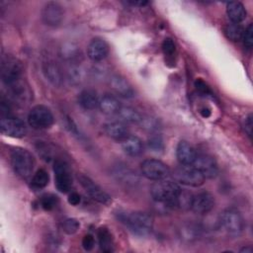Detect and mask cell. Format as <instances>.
I'll return each mask as SVG.
<instances>
[{"mask_svg": "<svg viewBox=\"0 0 253 253\" xmlns=\"http://www.w3.org/2000/svg\"><path fill=\"white\" fill-rule=\"evenodd\" d=\"M23 71L21 61L13 55L6 54L1 58V77L3 82L7 85L19 78Z\"/></svg>", "mask_w": 253, "mask_h": 253, "instance_id": "8992f818", "label": "cell"}, {"mask_svg": "<svg viewBox=\"0 0 253 253\" xmlns=\"http://www.w3.org/2000/svg\"><path fill=\"white\" fill-rule=\"evenodd\" d=\"M175 181L191 187H199L204 184L205 177L191 165H183L176 168L173 172Z\"/></svg>", "mask_w": 253, "mask_h": 253, "instance_id": "5b68a950", "label": "cell"}, {"mask_svg": "<svg viewBox=\"0 0 253 253\" xmlns=\"http://www.w3.org/2000/svg\"><path fill=\"white\" fill-rule=\"evenodd\" d=\"M63 16V8L57 2H47L42 9V20L50 27L58 26L62 22Z\"/></svg>", "mask_w": 253, "mask_h": 253, "instance_id": "7c38bea8", "label": "cell"}, {"mask_svg": "<svg viewBox=\"0 0 253 253\" xmlns=\"http://www.w3.org/2000/svg\"><path fill=\"white\" fill-rule=\"evenodd\" d=\"M115 175L117 176L118 180H122L125 183H134L136 182V175L131 170L126 167H117L115 170Z\"/></svg>", "mask_w": 253, "mask_h": 253, "instance_id": "f546056e", "label": "cell"}, {"mask_svg": "<svg viewBox=\"0 0 253 253\" xmlns=\"http://www.w3.org/2000/svg\"><path fill=\"white\" fill-rule=\"evenodd\" d=\"M141 173L149 180L160 181L169 176L170 170L165 163L158 159H146L141 163Z\"/></svg>", "mask_w": 253, "mask_h": 253, "instance_id": "ba28073f", "label": "cell"}, {"mask_svg": "<svg viewBox=\"0 0 253 253\" xmlns=\"http://www.w3.org/2000/svg\"><path fill=\"white\" fill-rule=\"evenodd\" d=\"M180 187L172 181L160 180L151 188V196L154 201L170 206H175L177 197L180 193Z\"/></svg>", "mask_w": 253, "mask_h": 253, "instance_id": "7a4b0ae2", "label": "cell"}, {"mask_svg": "<svg viewBox=\"0 0 253 253\" xmlns=\"http://www.w3.org/2000/svg\"><path fill=\"white\" fill-rule=\"evenodd\" d=\"M80 201H81V198H80V195L76 192H72L69 196H68V203L72 206H77L80 204Z\"/></svg>", "mask_w": 253, "mask_h": 253, "instance_id": "60d3db41", "label": "cell"}, {"mask_svg": "<svg viewBox=\"0 0 253 253\" xmlns=\"http://www.w3.org/2000/svg\"><path fill=\"white\" fill-rule=\"evenodd\" d=\"M120 220L136 235H147L153 227V218L146 212L126 211L120 212Z\"/></svg>", "mask_w": 253, "mask_h": 253, "instance_id": "6da1fadb", "label": "cell"}, {"mask_svg": "<svg viewBox=\"0 0 253 253\" xmlns=\"http://www.w3.org/2000/svg\"><path fill=\"white\" fill-rule=\"evenodd\" d=\"M226 13L232 23L239 24L246 17V10L242 3L238 1L229 2L226 5Z\"/></svg>", "mask_w": 253, "mask_h": 253, "instance_id": "cb8c5ba5", "label": "cell"}, {"mask_svg": "<svg viewBox=\"0 0 253 253\" xmlns=\"http://www.w3.org/2000/svg\"><path fill=\"white\" fill-rule=\"evenodd\" d=\"M95 245V238L91 234H86L82 239V246L85 250L90 251L94 248Z\"/></svg>", "mask_w": 253, "mask_h": 253, "instance_id": "f35d334b", "label": "cell"}, {"mask_svg": "<svg viewBox=\"0 0 253 253\" xmlns=\"http://www.w3.org/2000/svg\"><path fill=\"white\" fill-rule=\"evenodd\" d=\"M38 152L42 157V159L49 161L52 159V151L51 148L46 143H38Z\"/></svg>", "mask_w": 253, "mask_h": 253, "instance_id": "d590c367", "label": "cell"}, {"mask_svg": "<svg viewBox=\"0 0 253 253\" xmlns=\"http://www.w3.org/2000/svg\"><path fill=\"white\" fill-rule=\"evenodd\" d=\"M240 252H245V253H251L252 252V248L249 247H243L242 249H240Z\"/></svg>", "mask_w": 253, "mask_h": 253, "instance_id": "7bdbcfd3", "label": "cell"}, {"mask_svg": "<svg viewBox=\"0 0 253 253\" xmlns=\"http://www.w3.org/2000/svg\"><path fill=\"white\" fill-rule=\"evenodd\" d=\"M195 87L197 88V90L205 95H211V91L210 89V87L208 86V84L203 81L202 79H197L195 81Z\"/></svg>", "mask_w": 253, "mask_h": 253, "instance_id": "74e56055", "label": "cell"}, {"mask_svg": "<svg viewBox=\"0 0 253 253\" xmlns=\"http://www.w3.org/2000/svg\"><path fill=\"white\" fill-rule=\"evenodd\" d=\"M244 129L247 132V134L249 136H251L252 133V116L249 115L248 118L245 119V123H244Z\"/></svg>", "mask_w": 253, "mask_h": 253, "instance_id": "b9f144b4", "label": "cell"}, {"mask_svg": "<svg viewBox=\"0 0 253 253\" xmlns=\"http://www.w3.org/2000/svg\"><path fill=\"white\" fill-rule=\"evenodd\" d=\"M48 173L44 169H39L32 178V186L36 189H42L48 184Z\"/></svg>", "mask_w": 253, "mask_h": 253, "instance_id": "f1b7e54d", "label": "cell"}, {"mask_svg": "<svg viewBox=\"0 0 253 253\" xmlns=\"http://www.w3.org/2000/svg\"><path fill=\"white\" fill-rule=\"evenodd\" d=\"M54 180L57 190L61 193H67L72 187L71 171L68 164L61 159H56L53 165Z\"/></svg>", "mask_w": 253, "mask_h": 253, "instance_id": "9c48e42d", "label": "cell"}, {"mask_svg": "<svg viewBox=\"0 0 253 253\" xmlns=\"http://www.w3.org/2000/svg\"><path fill=\"white\" fill-rule=\"evenodd\" d=\"M110 86L113 91L121 97L131 98L134 96V90L132 89L131 85L125 77L121 75H113L110 78Z\"/></svg>", "mask_w": 253, "mask_h": 253, "instance_id": "e0dca14e", "label": "cell"}, {"mask_svg": "<svg viewBox=\"0 0 253 253\" xmlns=\"http://www.w3.org/2000/svg\"><path fill=\"white\" fill-rule=\"evenodd\" d=\"M214 206V198L209 192H201L196 196H193L191 210L196 213L204 214L212 210Z\"/></svg>", "mask_w": 253, "mask_h": 253, "instance_id": "9a60e30c", "label": "cell"}, {"mask_svg": "<svg viewBox=\"0 0 253 253\" xmlns=\"http://www.w3.org/2000/svg\"><path fill=\"white\" fill-rule=\"evenodd\" d=\"M0 128L2 133L16 138L23 137L27 132V127L23 121L10 117H5L1 119Z\"/></svg>", "mask_w": 253, "mask_h": 253, "instance_id": "4fadbf2b", "label": "cell"}, {"mask_svg": "<svg viewBox=\"0 0 253 253\" xmlns=\"http://www.w3.org/2000/svg\"><path fill=\"white\" fill-rule=\"evenodd\" d=\"M11 164L14 171L22 178H29L35 167V159L32 153L22 147H16L11 152Z\"/></svg>", "mask_w": 253, "mask_h": 253, "instance_id": "3957f363", "label": "cell"}, {"mask_svg": "<svg viewBox=\"0 0 253 253\" xmlns=\"http://www.w3.org/2000/svg\"><path fill=\"white\" fill-rule=\"evenodd\" d=\"M162 50H163V53L167 56L173 55V53L176 50V45H175L174 41L169 38L165 39L162 42Z\"/></svg>", "mask_w": 253, "mask_h": 253, "instance_id": "8d00e7d4", "label": "cell"}, {"mask_svg": "<svg viewBox=\"0 0 253 253\" xmlns=\"http://www.w3.org/2000/svg\"><path fill=\"white\" fill-rule=\"evenodd\" d=\"M80 227V223L75 218H67L62 223V229L67 234L75 233Z\"/></svg>", "mask_w": 253, "mask_h": 253, "instance_id": "836d02e7", "label": "cell"}, {"mask_svg": "<svg viewBox=\"0 0 253 253\" xmlns=\"http://www.w3.org/2000/svg\"><path fill=\"white\" fill-rule=\"evenodd\" d=\"M192 199H193L192 194H190L189 192L181 190L178 197H177L175 207H178L180 209H191Z\"/></svg>", "mask_w": 253, "mask_h": 253, "instance_id": "4dcf8cb0", "label": "cell"}, {"mask_svg": "<svg viewBox=\"0 0 253 253\" xmlns=\"http://www.w3.org/2000/svg\"><path fill=\"white\" fill-rule=\"evenodd\" d=\"M58 203V198L53 194H45L41 199V206L45 211H50L55 208Z\"/></svg>", "mask_w": 253, "mask_h": 253, "instance_id": "1f68e13d", "label": "cell"}, {"mask_svg": "<svg viewBox=\"0 0 253 253\" xmlns=\"http://www.w3.org/2000/svg\"><path fill=\"white\" fill-rule=\"evenodd\" d=\"M176 156L182 165H192L197 157V152L188 141L181 140L176 148Z\"/></svg>", "mask_w": 253, "mask_h": 253, "instance_id": "d6986e66", "label": "cell"}, {"mask_svg": "<svg viewBox=\"0 0 253 253\" xmlns=\"http://www.w3.org/2000/svg\"><path fill=\"white\" fill-rule=\"evenodd\" d=\"M42 73L46 80L53 86H60L63 81V74L60 67L51 60H46L42 63Z\"/></svg>", "mask_w": 253, "mask_h": 253, "instance_id": "ac0fdd59", "label": "cell"}, {"mask_svg": "<svg viewBox=\"0 0 253 253\" xmlns=\"http://www.w3.org/2000/svg\"><path fill=\"white\" fill-rule=\"evenodd\" d=\"M97 238H98V243L100 246V249L103 252L106 253H110L114 251V239H113V235L110 232V230L105 227L102 226L98 229L97 231Z\"/></svg>", "mask_w": 253, "mask_h": 253, "instance_id": "d4e9b609", "label": "cell"}, {"mask_svg": "<svg viewBox=\"0 0 253 253\" xmlns=\"http://www.w3.org/2000/svg\"><path fill=\"white\" fill-rule=\"evenodd\" d=\"M8 87V96L17 104L26 105L29 104L32 100V91L25 80L19 78L9 84Z\"/></svg>", "mask_w": 253, "mask_h": 253, "instance_id": "30bf717a", "label": "cell"}, {"mask_svg": "<svg viewBox=\"0 0 253 253\" xmlns=\"http://www.w3.org/2000/svg\"><path fill=\"white\" fill-rule=\"evenodd\" d=\"M121 107L120 101L111 94H105L99 100V109L102 113L107 115L118 114Z\"/></svg>", "mask_w": 253, "mask_h": 253, "instance_id": "7402d4cb", "label": "cell"}, {"mask_svg": "<svg viewBox=\"0 0 253 253\" xmlns=\"http://www.w3.org/2000/svg\"><path fill=\"white\" fill-rule=\"evenodd\" d=\"M54 118L51 111L43 105L35 106L28 114V123L36 129L48 128L52 126Z\"/></svg>", "mask_w": 253, "mask_h": 253, "instance_id": "277c9868", "label": "cell"}, {"mask_svg": "<svg viewBox=\"0 0 253 253\" xmlns=\"http://www.w3.org/2000/svg\"><path fill=\"white\" fill-rule=\"evenodd\" d=\"M109 45L102 39H93L87 46V55L93 61H101L107 57Z\"/></svg>", "mask_w": 253, "mask_h": 253, "instance_id": "2e32d148", "label": "cell"}, {"mask_svg": "<svg viewBox=\"0 0 253 253\" xmlns=\"http://www.w3.org/2000/svg\"><path fill=\"white\" fill-rule=\"evenodd\" d=\"M118 115L123 121L127 123H140L142 116L135 109L131 107H121Z\"/></svg>", "mask_w": 253, "mask_h": 253, "instance_id": "4316f807", "label": "cell"}, {"mask_svg": "<svg viewBox=\"0 0 253 253\" xmlns=\"http://www.w3.org/2000/svg\"><path fill=\"white\" fill-rule=\"evenodd\" d=\"M78 181L83 187V189L86 191V193L94 201L103 205H108L111 202V197L88 176L84 174H80L78 175Z\"/></svg>", "mask_w": 253, "mask_h": 253, "instance_id": "8fae6325", "label": "cell"}, {"mask_svg": "<svg viewBox=\"0 0 253 253\" xmlns=\"http://www.w3.org/2000/svg\"><path fill=\"white\" fill-rule=\"evenodd\" d=\"M220 223L231 235H238L244 229V219L242 214L235 209H226L220 216Z\"/></svg>", "mask_w": 253, "mask_h": 253, "instance_id": "52a82bcc", "label": "cell"}, {"mask_svg": "<svg viewBox=\"0 0 253 253\" xmlns=\"http://www.w3.org/2000/svg\"><path fill=\"white\" fill-rule=\"evenodd\" d=\"M108 136L116 140H123L128 135V129L125 124L121 122H112L104 126Z\"/></svg>", "mask_w": 253, "mask_h": 253, "instance_id": "603a6c76", "label": "cell"}, {"mask_svg": "<svg viewBox=\"0 0 253 253\" xmlns=\"http://www.w3.org/2000/svg\"><path fill=\"white\" fill-rule=\"evenodd\" d=\"M61 55L64 59L75 63L81 57V52L78 46L73 43H66L61 47Z\"/></svg>", "mask_w": 253, "mask_h": 253, "instance_id": "484cf974", "label": "cell"}, {"mask_svg": "<svg viewBox=\"0 0 253 253\" xmlns=\"http://www.w3.org/2000/svg\"><path fill=\"white\" fill-rule=\"evenodd\" d=\"M224 33H225V36L229 40H231L233 42H238V41L242 40L244 29L242 28V26L240 24L231 23V24H228L224 28Z\"/></svg>", "mask_w": 253, "mask_h": 253, "instance_id": "83f0119b", "label": "cell"}, {"mask_svg": "<svg viewBox=\"0 0 253 253\" xmlns=\"http://www.w3.org/2000/svg\"><path fill=\"white\" fill-rule=\"evenodd\" d=\"M99 97L95 90L84 89L78 95V104L85 110H94L99 107Z\"/></svg>", "mask_w": 253, "mask_h": 253, "instance_id": "ffe728a7", "label": "cell"}, {"mask_svg": "<svg viewBox=\"0 0 253 253\" xmlns=\"http://www.w3.org/2000/svg\"><path fill=\"white\" fill-rule=\"evenodd\" d=\"M67 78L70 81V83L73 84H78L83 78V70L81 69L80 66L77 65H72L67 72Z\"/></svg>", "mask_w": 253, "mask_h": 253, "instance_id": "d6a6232c", "label": "cell"}, {"mask_svg": "<svg viewBox=\"0 0 253 253\" xmlns=\"http://www.w3.org/2000/svg\"><path fill=\"white\" fill-rule=\"evenodd\" d=\"M148 144L152 149L157 150V151L163 148V142H162V139L159 135H154V136L150 137V139L148 141Z\"/></svg>", "mask_w": 253, "mask_h": 253, "instance_id": "ab89813d", "label": "cell"}, {"mask_svg": "<svg viewBox=\"0 0 253 253\" xmlns=\"http://www.w3.org/2000/svg\"><path fill=\"white\" fill-rule=\"evenodd\" d=\"M122 148L129 156H138L143 151V144L137 136L127 135L122 140Z\"/></svg>", "mask_w": 253, "mask_h": 253, "instance_id": "44dd1931", "label": "cell"}, {"mask_svg": "<svg viewBox=\"0 0 253 253\" xmlns=\"http://www.w3.org/2000/svg\"><path fill=\"white\" fill-rule=\"evenodd\" d=\"M242 40H243V43H244L245 47L250 49L252 47V45H253V26H252V24H250L244 30Z\"/></svg>", "mask_w": 253, "mask_h": 253, "instance_id": "e575fe53", "label": "cell"}, {"mask_svg": "<svg viewBox=\"0 0 253 253\" xmlns=\"http://www.w3.org/2000/svg\"><path fill=\"white\" fill-rule=\"evenodd\" d=\"M192 166H194L205 177V179L213 178L216 176L218 172L215 160L212 157L206 154L197 155Z\"/></svg>", "mask_w": 253, "mask_h": 253, "instance_id": "5bb4252c", "label": "cell"}]
</instances>
